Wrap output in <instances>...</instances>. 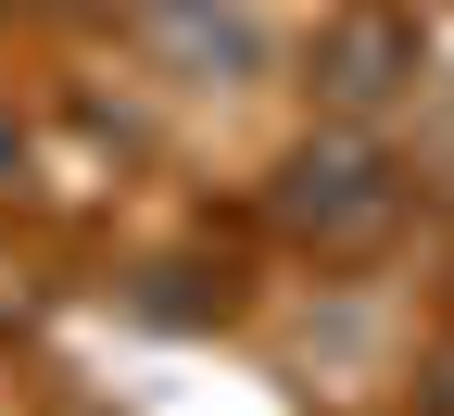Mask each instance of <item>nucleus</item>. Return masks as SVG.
<instances>
[{
  "mask_svg": "<svg viewBox=\"0 0 454 416\" xmlns=\"http://www.w3.org/2000/svg\"><path fill=\"white\" fill-rule=\"evenodd\" d=\"M404 215H417V177H404V152H391V127H316V139L278 152V177H265V227L291 253H316V265L391 253Z\"/></svg>",
  "mask_w": 454,
  "mask_h": 416,
  "instance_id": "1",
  "label": "nucleus"
},
{
  "mask_svg": "<svg viewBox=\"0 0 454 416\" xmlns=\"http://www.w3.org/2000/svg\"><path fill=\"white\" fill-rule=\"evenodd\" d=\"M303 101L316 127H391V114L429 101V26L404 0H340L303 38Z\"/></svg>",
  "mask_w": 454,
  "mask_h": 416,
  "instance_id": "2",
  "label": "nucleus"
},
{
  "mask_svg": "<svg viewBox=\"0 0 454 416\" xmlns=\"http://www.w3.org/2000/svg\"><path fill=\"white\" fill-rule=\"evenodd\" d=\"M127 38L164 89H253L278 64V26L253 0H127Z\"/></svg>",
  "mask_w": 454,
  "mask_h": 416,
  "instance_id": "3",
  "label": "nucleus"
},
{
  "mask_svg": "<svg viewBox=\"0 0 454 416\" xmlns=\"http://www.w3.org/2000/svg\"><path fill=\"white\" fill-rule=\"evenodd\" d=\"M38 190V139H26V114L0 101V202H26Z\"/></svg>",
  "mask_w": 454,
  "mask_h": 416,
  "instance_id": "4",
  "label": "nucleus"
},
{
  "mask_svg": "<svg viewBox=\"0 0 454 416\" xmlns=\"http://www.w3.org/2000/svg\"><path fill=\"white\" fill-rule=\"evenodd\" d=\"M417 416H454V341L429 353V379H417Z\"/></svg>",
  "mask_w": 454,
  "mask_h": 416,
  "instance_id": "5",
  "label": "nucleus"
},
{
  "mask_svg": "<svg viewBox=\"0 0 454 416\" xmlns=\"http://www.w3.org/2000/svg\"><path fill=\"white\" fill-rule=\"evenodd\" d=\"M26 13H89V0H26Z\"/></svg>",
  "mask_w": 454,
  "mask_h": 416,
  "instance_id": "6",
  "label": "nucleus"
}]
</instances>
